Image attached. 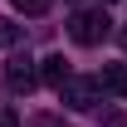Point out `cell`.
I'll list each match as a JSON object with an SVG mask.
<instances>
[{
	"mask_svg": "<svg viewBox=\"0 0 127 127\" xmlns=\"http://www.w3.org/2000/svg\"><path fill=\"white\" fill-rule=\"evenodd\" d=\"M68 34H73V44L93 49V44H103V39L112 34V20H108L103 5H88V10H78V15L68 20Z\"/></svg>",
	"mask_w": 127,
	"mask_h": 127,
	"instance_id": "cell-1",
	"label": "cell"
},
{
	"mask_svg": "<svg viewBox=\"0 0 127 127\" xmlns=\"http://www.w3.org/2000/svg\"><path fill=\"white\" fill-rule=\"evenodd\" d=\"M54 93H59V103H64V108L88 112V108L98 103V93H103V83H98V78H78V73H68V78H64Z\"/></svg>",
	"mask_w": 127,
	"mask_h": 127,
	"instance_id": "cell-2",
	"label": "cell"
},
{
	"mask_svg": "<svg viewBox=\"0 0 127 127\" xmlns=\"http://www.w3.org/2000/svg\"><path fill=\"white\" fill-rule=\"evenodd\" d=\"M5 83H10V93H30L34 83H39V68L30 64V54H15V59L5 64Z\"/></svg>",
	"mask_w": 127,
	"mask_h": 127,
	"instance_id": "cell-3",
	"label": "cell"
},
{
	"mask_svg": "<svg viewBox=\"0 0 127 127\" xmlns=\"http://www.w3.org/2000/svg\"><path fill=\"white\" fill-rule=\"evenodd\" d=\"M98 83H103L108 93L127 98V64H103V73H98Z\"/></svg>",
	"mask_w": 127,
	"mask_h": 127,
	"instance_id": "cell-4",
	"label": "cell"
},
{
	"mask_svg": "<svg viewBox=\"0 0 127 127\" xmlns=\"http://www.w3.org/2000/svg\"><path fill=\"white\" fill-rule=\"evenodd\" d=\"M39 78H44L49 88H59V83L68 78V59H64V54H49V59L39 64Z\"/></svg>",
	"mask_w": 127,
	"mask_h": 127,
	"instance_id": "cell-5",
	"label": "cell"
},
{
	"mask_svg": "<svg viewBox=\"0 0 127 127\" xmlns=\"http://www.w3.org/2000/svg\"><path fill=\"white\" fill-rule=\"evenodd\" d=\"M10 5H15L20 15H44V10L54 5V0H10Z\"/></svg>",
	"mask_w": 127,
	"mask_h": 127,
	"instance_id": "cell-6",
	"label": "cell"
},
{
	"mask_svg": "<svg viewBox=\"0 0 127 127\" xmlns=\"http://www.w3.org/2000/svg\"><path fill=\"white\" fill-rule=\"evenodd\" d=\"M15 39H20V25L15 20H0V44H15Z\"/></svg>",
	"mask_w": 127,
	"mask_h": 127,
	"instance_id": "cell-7",
	"label": "cell"
},
{
	"mask_svg": "<svg viewBox=\"0 0 127 127\" xmlns=\"http://www.w3.org/2000/svg\"><path fill=\"white\" fill-rule=\"evenodd\" d=\"M30 127H64V122H59V117H49V112H39V117H34Z\"/></svg>",
	"mask_w": 127,
	"mask_h": 127,
	"instance_id": "cell-8",
	"label": "cell"
},
{
	"mask_svg": "<svg viewBox=\"0 0 127 127\" xmlns=\"http://www.w3.org/2000/svg\"><path fill=\"white\" fill-rule=\"evenodd\" d=\"M0 127H20V122H15V112H10V108L0 112Z\"/></svg>",
	"mask_w": 127,
	"mask_h": 127,
	"instance_id": "cell-9",
	"label": "cell"
},
{
	"mask_svg": "<svg viewBox=\"0 0 127 127\" xmlns=\"http://www.w3.org/2000/svg\"><path fill=\"white\" fill-rule=\"evenodd\" d=\"M122 49H127V30H122Z\"/></svg>",
	"mask_w": 127,
	"mask_h": 127,
	"instance_id": "cell-10",
	"label": "cell"
}]
</instances>
